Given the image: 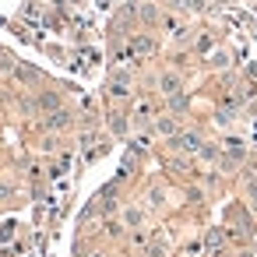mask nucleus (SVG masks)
I'll use <instances>...</instances> for the list:
<instances>
[{
    "instance_id": "obj_3",
    "label": "nucleus",
    "mask_w": 257,
    "mask_h": 257,
    "mask_svg": "<svg viewBox=\"0 0 257 257\" xmlns=\"http://www.w3.org/2000/svg\"><path fill=\"white\" fill-rule=\"evenodd\" d=\"M67 123H71V113H67V109H57V113L46 116V131H60V127H67Z\"/></svg>"
},
{
    "instance_id": "obj_18",
    "label": "nucleus",
    "mask_w": 257,
    "mask_h": 257,
    "mask_svg": "<svg viewBox=\"0 0 257 257\" xmlns=\"http://www.w3.org/2000/svg\"><path fill=\"white\" fill-rule=\"evenodd\" d=\"M246 194H250V197H257V183H246Z\"/></svg>"
},
{
    "instance_id": "obj_14",
    "label": "nucleus",
    "mask_w": 257,
    "mask_h": 257,
    "mask_svg": "<svg viewBox=\"0 0 257 257\" xmlns=\"http://www.w3.org/2000/svg\"><path fill=\"white\" fill-rule=\"evenodd\" d=\"M218 246H222V232H218V229H211V232H208V250L215 253Z\"/></svg>"
},
{
    "instance_id": "obj_5",
    "label": "nucleus",
    "mask_w": 257,
    "mask_h": 257,
    "mask_svg": "<svg viewBox=\"0 0 257 257\" xmlns=\"http://www.w3.org/2000/svg\"><path fill=\"white\" fill-rule=\"evenodd\" d=\"M39 109H43V113H57V109H60V95H57V92H43V95H39Z\"/></svg>"
},
{
    "instance_id": "obj_12",
    "label": "nucleus",
    "mask_w": 257,
    "mask_h": 257,
    "mask_svg": "<svg viewBox=\"0 0 257 257\" xmlns=\"http://www.w3.org/2000/svg\"><path fill=\"white\" fill-rule=\"evenodd\" d=\"M197 155H201L204 162H215V159H218V148H215V145H201V152H197Z\"/></svg>"
},
{
    "instance_id": "obj_1",
    "label": "nucleus",
    "mask_w": 257,
    "mask_h": 257,
    "mask_svg": "<svg viewBox=\"0 0 257 257\" xmlns=\"http://www.w3.org/2000/svg\"><path fill=\"white\" fill-rule=\"evenodd\" d=\"M201 134L197 131H180L176 138H169V148H176V152H201Z\"/></svg>"
},
{
    "instance_id": "obj_11",
    "label": "nucleus",
    "mask_w": 257,
    "mask_h": 257,
    "mask_svg": "<svg viewBox=\"0 0 257 257\" xmlns=\"http://www.w3.org/2000/svg\"><path fill=\"white\" fill-rule=\"evenodd\" d=\"M134 50H138V53H145V57H148V53H152V50H155V43H152V39H145V36H141V39H134Z\"/></svg>"
},
{
    "instance_id": "obj_15",
    "label": "nucleus",
    "mask_w": 257,
    "mask_h": 257,
    "mask_svg": "<svg viewBox=\"0 0 257 257\" xmlns=\"http://www.w3.org/2000/svg\"><path fill=\"white\" fill-rule=\"evenodd\" d=\"M148 257H166V243H152L148 246Z\"/></svg>"
},
{
    "instance_id": "obj_2",
    "label": "nucleus",
    "mask_w": 257,
    "mask_h": 257,
    "mask_svg": "<svg viewBox=\"0 0 257 257\" xmlns=\"http://www.w3.org/2000/svg\"><path fill=\"white\" fill-rule=\"evenodd\" d=\"M180 88H183V78H180L176 71H166V74L159 78V92H162V95H176Z\"/></svg>"
},
{
    "instance_id": "obj_9",
    "label": "nucleus",
    "mask_w": 257,
    "mask_h": 257,
    "mask_svg": "<svg viewBox=\"0 0 257 257\" xmlns=\"http://www.w3.org/2000/svg\"><path fill=\"white\" fill-rule=\"evenodd\" d=\"M225 148H229V159H236V162H243V155H246V148H243V141H225Z\"/></svg>"
},
{
    "instance_id": "obj_7",
    "label": "nucleus",
    "mask_w": 257,
    "mask_h": 257,
    "mask_svg": "<svg viewBox=\"0 0 257 257\" xmlns=\"http://www.w3.org/2000/svg\"><path fill=\"white\" fill-rule=\"evenodd\" d=\"M109 131L123 138V134H127V116H123V113H109Z\"/></svg>"
},
{
    "instance_id": "obj_17",
    "label": "nucleus",
    "mask_w": 257,
    "mask_h": 257,
    "mask_svg": "<svg viewBox=\"0 0 257 257\" xmlns=\"http://www.w3.org/2000/svg\"><path fill=\"white\" fill-rule=\"evenodd\" d=\"M11 197V187H4V183H0V201H8Z\"/></svg>"
},
{
    "instance_id": "obj_13",
    "label": "nucleus",
    "mask_w": 257,
    "mask_h": 257,
    "mask_svg": "<svg viewBox=\"0 0 257 257\" xmlns=\"http://www.w3.org/2000/svg\"><path fill=\"white\" fill-rule=\"evenodd\" d=\"M141 18H145L148 25H155V22H159V11H155L152 4H145V8H141Z\"/></svg>"
},
{
    "instance_id": "obj_16",
    "label": "nucleus",
    "mask_w": 257,
    "mask_h": 257,
    "mask_svg": "<svg viewBox=\"0 0 257 257\" xmlns=\"http://www.w3.org/2000/svg\"><path fill=\"white\" fill-rule=\"evenodd\" d=\"M148 201H152V204H155V208H159V204H162V201H166V194H162V190H159V187H155V190H152V194H148Z\"/></svg>"
},
{
    "instance_id": "obj_4",
    "label": "nucleus",
    "mask_w": 257,
    "mask_h": 257,
    "mask_svg": "<svg viewBox=\"0 0 257 257\" xmlns=\"http://www.w3.org/2000/svg\"><path fill=\"white\" fill-rule=\"evenodd\" d=\"M155 134L176 138V134H180V131H176V120H173V116H159V120H155Z\"/></svg>"
},
{
    "instance_id": "obj_10",
    "label": "nucleus",
    "mask_w": 257,
    "mask_h": 257,
    "mask_svg": "<svg viewBox=\"0 0 257 257\" xmlns=\"http://www.w3.org/2000/svg\"><path fill=\"white\" fill-rule=\"evenodd\" d=\"M15 78L18 81H39V71L36 67H15Z\"/></svg>"
},
{
    "instance_id": "obj_6",
    "label": "nucleus",
    "mask_w": 257,
    "mask_h": 257,
    "mask_svg": "<svg viewBox=\"0 0 257 257\" xmlns=\"http://www.w3.org/2000/svg\"><path fill=\"white\" fill-rule=\"evenodd\" d=\"M120 222H123L127 229H138V225L145 222V211H141V208H123V218H120Z\"/></svg>"
},
{
    "instance_id": "obj_8",
    "label": "nucleus",
    "mask_w": 257,
    "mask_h": 257,
    "mask_svg": "<svg viewBox=\"0 0 257 257\" xmlns=\"http://www.w3.org/2000/svg\"><path fill=\"white\" fill-rule=\"evenodd\" d=\"M187 106H190V99H187L183 92H176V95H169V109H173V113H183Z\"/></svg>"
}]
</instances>
